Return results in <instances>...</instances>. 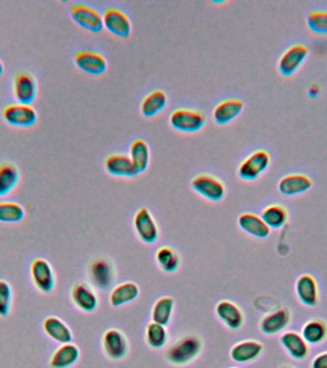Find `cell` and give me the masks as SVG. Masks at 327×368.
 <instances>
[{
  "label": "cell",
  "instance_id": "31",
  "mask_svg": "<svg viewBox=\"0 0 327 368\" xmlns=\"http://www.w3.org/2000/svg\"><path fill=\"white\" fill-rule=\"evenodd\" d=\"M174 304V299L170 296L159 298L151 310V320L153 323L167 326L172 320Z\"/></svg>",
  "mask_w": 327,
  "mask_h": 368
},
{
  "label": "cell",
  "instance_id": "10",
  "mask_svg": "<svg viewBox=\"0 0 327 368\" xmlns=\"http://www.w3.org/2000/svg\"><path fill=\"white\" fill-rule=\"evenodd\" d=\"M103 350L107 358L112 361H120L128 355V340L118 329H109L103 336Z\"/></svg>",
  "mask_w": 327,
  "mask_h": 368
},
{
  "label": "cell",
  "instance_id": "2",
  "mask_svg": "<svg viewBox=\"0 0 327 368\" xmlns=\"http://www.w3.org/2000/svg\"><path fill=\"white\" fill-rule=\"evenodd\" d=\"M270 162L268 152L265 150L255 151L241 162L238 170V177L243 180H255L267 170Z\"/></svg>",
  "mask_w": 327,
  "mask_h": 368
},
{
  "label": "cell",
  "instance_id": "19",
  "mask_svg": "<svg viewBox=\"0 0 327 368\" xmlns=\"http://www.w3.org/2000/svg\"><path fill=\"white\" fill-rule=\"evenodd\" d=\"M296 293L299 301L307 307H315L318 302V287L310 274H302L296 279Z\"/></svg>",
  "mask_w": 327,
  "mask_h": 368
},
{
  "label": "cell",
  "instance_id": "12",
  "mask_svg": "<svg viewBox=\"0 0 327 368\" xmlns=\"http://www.w3.org/2000/svg\"><path fill=\"white\" fill-rule=\"evenodd\" d=\"M104 27L117 37L126 38L131 33V19L117 8L106 10L103 16Z\"/></svg>",
  "mask_w": 327,
  "mask_h": 368
},
{
  "label": "cell",
  "instance_id": "1",
  "mask_svg": "<svg viewBox=\"0 0 327 368\" xmlns=\"http://www.w3.org/2000/svg\"><path fill=\"white\" fill-rule=\"evenodd\" d=\"M203 348L202 340L194 335L182 337L173 343L166 353L167 361L174 365H186L194 361Z\"/></svg>",
  "mask_w": 327,
  "mask_h": 368
},
{
  "label": "cell",
  "instance_id": "6",
  "mask_svg": "<svg viewBox=\"0 0 327 368\" xmlns=\"http://www.w3.org/2000/svg\"><path fill=\"white\" fill-rule=\"evenodd\" d=\"M30 271H31L33 283L38 291L43 293L53 292L56 278H55L53 269L48 260L38 258L33 261Z\"/></svg>",
  "mask_w": 327,
  "mask_h": 368
},
{
  "label": "cell",
  "instance_id": "38",
  "mask_svg": "<svg viewBox=\"0 0 327 368\" xmlns=\"http://www.w3.org/2000/svg\"><path fill=\"white\" fill-rule=\"evenodd\" d=\"M13 305V290L5 280H0V318L9 315Z\"/></svg>",
  "mask_w": 327,
  "mask_h": 368
},
{
  "label": "cell",
  "instance_id": "36",
  "mask_svg": "<svg viewBox=\"0 0 327 368\" xmlns=\"http://www.w3.org/2000/svg\"><path fill=\"white\" fill-rule=\"evenodd\" d=\"M26 211L16 202H0V222L16 224L23 221Z\"/></svg>",
  "mask_w": 327,
  "mask_h": 368
},
{
  "label": "cell",
  "instance_id": "33",
  "mask_svg": "<svg viewBox=\"0 0 327 368\" xmlns=\"http://www.w3.org/2000/svg\"><path fill=\"white\" fill-rule=\"evenodd\" d=\"M260 217L270 229H282L288 221L287 210L279 205H269L262 210Z\"/></svg>",
  "mask_w": 327,
  "mask_h": 368
},
{
  "label": "cell",
  "instance_id": "16",
  "mask_svg": "<svg viewBox=\"0 0 327 368\" xmlns=\"http://www.w3.org/2000/svg\"><path fill=\"white\" fill-rule=\"evenodd\" d=\"M217 318L231 330H238L244 323V315L238 305L230 301H221L216 307Z\"/></svg>",
  "mask_w": 327,
  "mask_h": 368
},
{
  "label": "cell",
  "instance_id": "3",
  "mask_svg": "<svg viewBox=\"0 0 327 368\" xmlns=\"http://www.w3.org/2000/svg\"><path fill=\"white\" fill-rule=\"evenodd\" d=\"M170 126L181 133H196L204 127V114L192 109H175L170 117Z\"/></svg>",
  "mask_w": 327,
  "mask_h": 368
},
{
  "label": "cell",
  "instance_id": "18",
  "mask_svg": "<svg viewBox=\"0 0 327 368\" xmlns=\"http://www.w3.org/2000/svg\"><path fill=\"white\" fill-rule=\"evenodd\" d=\"M71 299L79 310L85 313L94 312L98 308V296L89 285L79 283L71 290Z\"/></svg>",
  "mask_w": 327,
  "mask_h": 368
},
{
  "label": "cell",
  "instance_id": "7",
  "mask_svg": "<svg viewBox=\"0 0 327 368\" xmlns=\"http://www.w3.org/2000/svg\"><path fill=\"white\" fill-rule=\"evenodd\" d=\"M309 54V50L306 46L302 45L291 46L280 57L277 70L282 76H292L304 64Z\"/></svg>",
  "mask_w": 327,
  "mask_h": 368
},
{
  "label": "cell",
  "instance_id": "28",
  "mask_svg": "<svg viewBox=\"0 0 327 368\" xmlns=\"http://www.w3.org/2000/svg\"><path fill=\"white\" fill-rule=\"evenodd\" d=\"M131 158L137 173L141 174L150 166V153L148 143L143 139L134 140L131 146Z\"/></svg>",
  "mask_w": 327,
  "mask_h": 368
},
{
  "label": "cell",
  "instance_id": "22",
  "mask_svg": "<svg viewBox=\"0 0 327 368\" xmlns=\"http://www.w3.org/2000/svg\"><path fill=\"white\" fill-rule=\"evenodd\" d=\"M43 327L45 333L54 342L60 343V345L72 342V331L70 326L60 318L54 317V315L46 318L43 321Z\"/></svg>",
  "mask_w": 327,
  "mask_h": 368
},
{
  "label": "cell",
  "instance_id": "24",
  "mask_svg": "<svg viewBox=\"0 0 327 368\" xmlns=\"http://www.w3.org/2000/svg\"><path fill=\"white\" fill-rule=\"evenodd\" d=\"M109 174L114 177L134 178L138 175L131 158L126 155H111L104 161Z\"/></svg>",
  "mask_w": 327,
  "mask_h": 368
},
{
  "label": "cell",
  "instance_id": "13",
  "mask_svg": "<svg viewBox=\"0 0 327 368\" xmlns=\"http://www.w3.org/2000/svg\"><path fill=\"white\" fill-rule=\"evenodd\" d=\"M13 95L18 104L31 106L38 95V84L29 73H19L13 82Z\"/></svg>",
  "mask_w": 327,
  "mask_h": 368
},
{
  "label": "cell",
  "instance_id": "37",
  "mask_svg": "<svg viewBox=\"0 0 327 368\" xmlns=\"http://www.w3.org/2000/svg\"><path fill=\"white\" fill-rule=\"evenodd\" d=\"M306 24L310 31L318 35H327V11H316L309 13Z\"/></svg>",
  "mask_w": 327,
  "mask_h": 368
},
{
  "label": "cell",
  "instance_id": "14",
  "mask_svg": "<svg viewBox=\"0 0 327 368\" xmlns=\"http://www.w3.org/2000/svg\"><path fill=\"white\" fill-rule=\"evenodd\" d=\"M312 186L313 181L309 175L292 174L283 177L279 180L277 189L283 196L292 197L306 193Z\"/></svg>",
  "mask_w": 327,
  "mask_h": 368
},
{
  "label": "cell",
  "instance_id": "42",
  "mask_svg": "<svg viewBox=\"0 0 327 368\" xmlns=\"http://www.w3.org/2000/svg\"><path fill=\"white\" fill-rule=\"evenodd\" d=\"M231 368H238V367H231Z\"/></svg>",
  "mask_w": 327,
  "mask_h": 368
},
{
  "label": "cell",
  "instance_id": "35",
  "mask_svg": "<svg viewBox=\"0 0 327 368\" xmlns=\"http://www.w3.org/2000/svg\"><path fill=\"white\" fill-rule=\"evenodd\" d=\"M167 339H169V334L166 326L153 321L148 324L145 328V342L153 350H160L167 345Z\"/></svg>",
  "mask_w": 327,
  "mask_h": 368
},
{
  "label": "cell",
  "instance_id": "41",
  "mask_svg": "<svg viewBox=\"0 0 327 368\" xmlns=\"http://www.w3.org/2000/svg\"><path fill=\"white\" fill-rule=\"evenodd\" d=\"M279 368H296V367H292V365L284 364V365H282V367H280Z\"/></svg>",
  "mask_w": 327,
  "mask_h": 368
},
{
  "label": "cell",
  "instance_id": "25",
  "mask_svg": "<svg viewBox=\"0 0 327 368\" xmlns=\"http://www.w3.org/2000/svg\"><path fill=\"white\" fill-rule=\"evenodd\" d=\"M81 356L78 346L73 343L62 345L52 354L49 365L51 368H70L79 361Z\"/></svg>",
  "mask_w": 327,
  "mask_h": 368
},
{
  "label": "cell",
  "instance_id": "23",
  "mask_svg": "<svg viewBox=\"0 0 327 368\" xmlns=\"http://www.w3.org/2000/svg\"><path fill=\"white\" fill-rule=\"evenodd\" d=\"M291 321V315L287 309H279L266 315L260 321V330L263 334L276 335L284 330Z\"/></svg>",
  "mask_w": 327,
  "mask_h": 368
},
{
  "label": "cell",
  "instance_id": "20",
  "mask_svg": "<svg viewBox=\"0 0 327 368\" xmlns=\"http://www.w3.org/2000/svg\"><path fill=\"white\" fill-rule=\"evenodd\" d=\"M282 347L293 359L301 361L309 355V345L305 342L301 334L294 331L285 332L280 337Z\"/></svg>",
  "mask_w": 327,
  "mask_h": 368
},
{
  "label": "cell",
  "instance_id": "30",
  "mask_svg": "<svg viewBox=\"0 0 327 368\" xmlns=\"http://www.w3.org/2000/svg\"><path fill=\"white\" fill-rule=\"evenodd\" d=\"M167 97L162 90H155L143 99L141 112L145 117H153L166 108Z\"/></svg>",
  "mask_w": 327,
  "mask_h": 368
},
{
  "label": "cell",
  "instance_id": "15",
  "mask_svg": "<svg viewBox=\"0 0 327 368\" xmlns=\"http://www.w3.org/2000/svg\"><path fill=\"white\" fill-rule=\"evenodd\" d=\"M74 60L79 70L92 75H101L106 72L107 68L106 58L97 52H79L74 57Z\"/></svg>",
  "mask_w": 327,
  "mask_h": 368
},
{
  "label": "cell",
  "instance_id": "21",
  "mask_svg": "<svg viewBox=\"0 0 327 368\" xmlns=\"http://www.w3.org/2000/svg\"><path fill=\"white\" fill-rule=\"evenodd\" d=\"M238 226L244 232L257 239H265L270 235V227L257 214L246 212L241 214L238 220Z\"/></svg>",
  "mask_w": 327,
  "mask_h": 368
},
{
  "label": "cell",
  "instance_id": "11",
  "mask_svg": "<svg viewBox=\"0 0 327 368\" xmlns=\"http://www.w3.org/2000/svg\"><path fill=\"white\" fill-rule=\"evenodd\" d=\"M90 281L101 291L109 290L113 284L115 271L111 261L99 258L90 265L89 270Z\"/></svg>",
  "mask_w": 327,
  "mask_h": 368
},
{
  "label": "cell",
  "instance_id": "8",
  "mask_svg": "<svg viewBox=\"0 0 327 368\" xmlns=\"http://www.w3.org/2000/svg\"><path fill=\"white\" fill-rule=\"evenodd\" d=\"M70 13L73 21L87 31L99 33L104 28L103 16L92 7L84 4L74 5Z\"/></svg>",
  "mask_w": 327,
  "mask_h": 368
},
{
  "label": "cell",
  "instance_id": "34",
  "mask_svg": "<svg viewBox=\"0 0 327 368\" xmlns=\"http://www.w3.org/2000/svg\"><path fill=\"white\" fill-rule=\"evenodd\" d=\"M156 262L165 273H174L180 267L181 260L177 251L170 247H162L155 255Z\"/></svg>",
  "mask_w": 327,
  "mask_h": 368
},
{
  "label": "cell",
  "instance_id": "9",
  "mask_svg": "<svg viewBox=\"0 0 327 368\" xmlns=\"http://www.w3.org/2000/svg\"><path fill=\"white\" fill-rule=\"evenodd\" d=\"M4 117L13 127L30 128L37 122L38 114L31 106L13 104L4 109Z\"/></svg>",
  "mask_w": 327,
  "mask_h": 368
},
{
  "label": "cell",
  "instance_id": "27",
  "mask_svg": "<svg viewBox=\"0 0 327 368\" xmlns=\"http://www.w3.org/2000/svg\"><path fill=\"white\" fill-rule=\"evenodd\" d=\"M140 289L134 282H123L111 291L109 302L114 308L131 303L138 298Z\"/></svg>",
  "mask_w": 327,
  "mask_h": 368
},
{
  "label": "cell",
  "instance_id": "39",
  "mask_svg": "<svg viewBox=\"0 0 327 368\" xmlns=\"http://www.w3.org/2000/svg\"><path fill=\"white\" fill-rule=\"evenodd\" d=\"M311 368H327V351L315 357L311 362Z\"/></svg>",
  "mask_w": 327,
  "mask_h": 368
},
{
  "label": "cell",
  "instance_id": "5",
  "mask_svg": "<svg viewBox=\"0 0 327 368\" xmlns=\"http://www.w3.org/2000/svg\"><path fill=\"white\" fill-rule=\"evenodd\" d=\"M133 226L137 236L143 243L153 244L158 241V226L148 208H140L137 211L133 218Z\"/></svg>",
  "mask_w": 327,
  "mask_h": 368
},
{
  "label": "cell",
  "instance_id": "40",
  "mask_svg": "<svg viewBox=\"0 0 327 368\" xmlns=\"http://www.w3.org/2000/svg\"><path fill=\"white\" fill-rule=\"evenodd\" d=\"M4 64H2L1 60H0V76H1L2 74H4Z\"/></svg>",
  "mask_w": 327,
  "mask_h": 368
},
{
  "label": "cell",
  "instance_id": "17",
  "mask_svg": "<svg viewBox=\"0 0 327 368\" xmlns=\"http://www.w3.org/2000/svg\"><path fill=\"white\" fill-rule=\"evenodd\" d=\"M263 352L262 343L257 340H248L238 342L231 350V358L239 364H248L260 358Z\"/></svg>",
  "mask_w": 327,
  "mask_h": 368
},
{
  "label": "cell",
  "instance_id": "29",
  "mask_svg": "<svg viewBox=\"0 0 327 368\" xmlns=\"http://www.w3.org/2000/svg\"><path fill=\"white\" fill-rule=\"evenodd\" d=\"M301 336L310 345H318L327 337V324L321 320L307 321L302 327Z\"/></svg>",
  "mask_w": 327,
  "mask_h": 368
},
{
  "label": "cell",
  "instance_id": "4",
  "mask_svg": "<svg viewBox=\"0 0 327 368\" xmlns=\"http://www.w3.org/2000/svg\"><path fill=\"white\" fill-rule=\"evenodd\" d=\"M192 188L211 202H221L226 194L224 183L214 175L202 174L192 178Z\"/></svg>",
  "mask_w": 327,
  "mask_h": 368
},
{
  "label": "cell",
  "instance_id": "26",
  "mask_svg": "<svg viewBox=\"0 0 327 368\" xmlns=\"http://www.w3.org/2000/svg\"><path fill=\"white\" fill-rule=\"evenodd\" d=\"M244 109L243 102L238 99H228L222 101L214 109V122L218 125H226L235 119Z\"/></svg>",
  "mask_w": 327,
  "mask_h": 368
},
{
  "label": "cell",
  "instance_id": "32",
  "mask_svg": "<svg viewBox=\"0 0 327 368\" xmlns=\"http://www.w3.org/2000/svg\"><path fill=\"white\" fill-rule=\"evenodd\" d=\"M18 169L11 163L0 166V197L7 196L18 184Z\"/></svg>",
  "mask_w": 327,
  "mask_h": 368
}]
</instances>
